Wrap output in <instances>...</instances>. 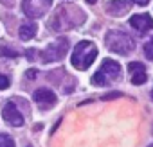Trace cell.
<instances>
[{
	"label": "cell",
	"mask_w": 153,
	"mask_h": 147,
	"mask_svg": "<svg viewBox=\"0 0 153 147\" xmlns=\"http://www.w3.org/2000/svg\"><path fill=\"white\" fill-rule=\"evenodd\" d=\"M0 52H2V56H9V57H16V56H18V52H15V50H11V49H6V47L0 49Z\"/></svg>",
	"instance_id": "15"
},
{
	"label": "cell",
	"mask_w": 153,
	"mask_h": 147,
	"mask_svg": "<svg viewBox=\"0 0 153 147\" xmlns=\"http://www.w3.org/2000/svg\"><path fill=\"white\" fill-rule=\"evenodd\" d=\"M144 56H146L149 61H153V36H151V40L144 45Z\"/></svg>",
	"instance_id": "13"
},
{
	"label": "cell",
	"mask_w": 153,
	"mask_h": 147,
	"mask_svg": "<svg viewBox=\"0 0 153 147\" xmlns=\"http://www.w3.org/2000/svg\"><path fill=\"white\" fill-rule=\"evenodd\" d=\"M151 147H153V145H151Z\"/></svg>",
	"instance_id": "21"
},
{
	"label": "cell",
	"mask_w": 153,
	"mask_h": 147,
	"mask_svg": "<svg viewBox=\"0 0 153 147\" xmlns=\"http://www.w3.org/2000/svg\"><path fill=\"white\" fill-rule=\"evenodd\" d=\"M36 76H38V70H34V68H31V70L25 72V77L27 79H36Z\"/></svg>",
	"instance_id": "16"
},
{
	"label": "cell",
	"mask_w": 153,
	"mask_h": 147,
	"mask_svg": "<svg viewBox=\"0 0 153 147\" xmlns=\"http://www.w3.org/2000/svg\"><path fill=\"white\" fill-rule=\"evenodd\" d=\"M2 117H4V120H6L7 124H11V126H15V127L24 126V117H22V113L16 110L15 102H7V104L4 106Z\"/></svg>",
	"instance_id": "7"
},
{
	"label": "cell",
	"mask_w": 153,
	"mask_h": 147,
	"mask_svg": "<svg viewBox=\"0 0 153 147\" xmlns=\"http://www.w3.org/2000/svg\"><path fill=\"white\" fill-rule=\"evenodd\" d=\"M151 99H153V90H151Z\"/></svg>",
	"instance_id": "20"
},
{
	"label": "cell",
	"mask_w": 153,
	"mask_h": 147,
	"mask_svg": "<svg viewBox=\"0 0 153 147\" xmlns=\"http://www.w3.org/2000/svg\"><path fill=\"white\" fill-rule=\"evenodd\" d=\"M105 43L110 52H115L121 56H128L135 49V40L124 31H108L105 36Z\"/></svg>",
	"instance_id": "2"
},
{
	"label": "cell",
	"mask_w": 153,
	"mask_h": 147,
	"mask_svg": "<svg viewBox=\"0 0 153 147\" xmlns=\"http://www.w3.org/2000/svg\"><path fill=\"white\" fill-rule=\"evenodd\" d=\"M97 57V47L92 43V41H79L78 45L74 47L72 50V57H70V63L74 68H78V70H87L94 59Z\"/></svg>",
	"instance_id": "1"
},
{
	"label": "cell",
	"mask_w": 153,
	"mask_h": 147,
	"mask_svg": "<svg viewBox=\"0 0 153 147\" xmlns=\"http://www.w3.org/2000/svg\"><path fill=\"white\" fill-rule=\"evenodd\" d=\"M0 147H16L15 140L7 135H0Z\"/></svg>",
	"instance_id": "12"
},
{
	"label": "cell",
	"mask_w": 153,
	"mask_h": 147,
	"mask_svg": "<svg viewBox=\"0 0 153 147\" xmlns=\"http://www.w3.org/2000/svg\"><path fill=\"white\" fill-rule=\"evenodd\" d=\"M121 77V65L114 59H105L99 70L92 76V85L97 86H108L110 83L117 81Z\"/></svg>",
	"instance_id": "3"
},
{
	"label": "cell",
	"mask_w": 153,
	"mask_h": 147,
	"mask_svg": "<svg viewBox=\"0 0 153 147\" xmlns=\"http://www.w3.org/2000/svg\"><path fill=\"white\" fill-rule=\"evenodd\" d=\"M67 50H68V40L67 38H59L54 43H51L45 50H42V61L43 63L59 61L61 57H65Z\"/></svg>",
	"instance_id": "5"
},
{
	"label": "cell",
	"mask_w": 153,
	"mask_h": 147,
	"mask_svg": "<svg viewBox=\"0 0 153 147\" xmlns=\"http://www.w3.org/2000/svg\"><path fill=\"white\" fill-rule=\"evenodd\" d=\"M128 2H131V4H137V6H146L149 0H128Z\"/></svg>",
	"instance_id": "17"
},
{
	"label": "cell",
	"mask_w": 153,
	"mask_h": 147,
	"mask_svg": "<svg viewBox=\"0 0 153 147\" xmlns=\"http://www.w3.org/2000/svg\"><path fill=\"white\" fill-rule=\"evenodd\" d=\"M128 74H130L131 83L137 85V86H139V85H144L146 79H148L146 68H144V65H142L140 61H131V63H128Z\"/></svg>",
	"instance_id": "8"
},
{
	"label": "cell",
	"mask_w": 153,
	"mask_h": 147,
	"mask_svg": "<svg viewBox=\"0 0 153 147\" xmlns=\"http://www.w3.org/2000/svg\"><path fill=\"white\" fill-rule=\"evenodd\" d=\"M33 101L38 104L40 110H51V108L56 106L58 97H56V93H54L52 90H49V88H38V90L33 93Z\"/></svg>",
	"instance_id": "6"
},
{
	"label": "cell",
	"mask_w": 153,
	"mask_h": 147,
	"mask_svg": "<svg viewBox=\"0 0 153 147\" xmlns=\"http://www.w3.org/2000/svg\"><path fill=\"white\" fill-rule=\"evenodd\" d=\"M9 83H11L9 77H6L4 74H0V90H6V88L9 86Z\"/></svg>",
	"instance_id": "14"
},
{
	"label": "cell",
	"mask_w": 153,
	"mask_h": 147,
	"mask_svg": "<svg viewBox=\"0 0 153 147\" xmlns=\"http://www.w3.org/2000/svg\"><path fill=\"white\" fill-rule=\"evenodd\" d=\"M128 7H131V2H128V0H115V2H110L108 4V11L114 13V15H121Z\"/></svg>",
	"instance_id": "11"
},
{
	"label": "cell",
	"mask_w": 153,
	"mask_h": 147,
	"mask_svg": "<svg viewBox=\"0 0 153 147\" xmlns=\"http://www.w3.org/2000/svg\"><path fill=\"white\" fill-rule=\"evenodd\" d=\"M87 2H88V4H96V2H97V0H87Z\"/></svg>",
	"instance_id": "19"
},
{
	"label": "cell",
	"mask_w": 153,
	"mask_h": 147,
	"mask_svg": "<svg viewBox=\"0 0 153 147\" xmlns=\"http://www.w3.org/2000/svg\"><path fill=\"white\" fill-rule=\"evenodd\" d=\"M52 6V0H22V11L25 16L36 20L49 13Z\"/></svg>",
	"instance_id": "4"
},
{
	"label": "cell",
	"mask_w": 153,
	"mask_h": 147,
	"mask_svg": "<svg viewBox=\"0 0 153 147\" xmlns=\"http://www.w3.org/2000/svg\"><path fill=\"white\" fill-rule=\"evenodd\" d=\"M115 97H121V93H117V92H115V93H108V95H105V97H103V101H108V99H115Z\"/></svg>",
	"instance_id": "18"
},
{
	"label": "cell",
	"mask_w": 153,
	"mask_h": 147,
	"mask_svg": "<svg viewBox=\"0 0 153 147\" xmlns=\"http://www.w3.org/2000/svg\"><path fill=\"white\" fill-rule=\"evenodd\" d=\"M34 34H36V24H33V22L24 24L18 31V36H20L22 41H29L31 38H34Z\"/></svg>",
	"instance_id": "10"
},
{
	"label": "cell",
	"mask_w": 153,
	"mask_h": 147,
	"mask_svg": "<svg viewBox=\"0 0 153 147\" xmlns=\"http://www.w3.org/2000/svg\"><path fill=\"white\" fill-rule=\"evenodd\" d=\"M130 25L139 32H148L153 29V18L149 15H135L130 18Z\"/></svg>",
	"instance_id": "9"
}]
</instances>
